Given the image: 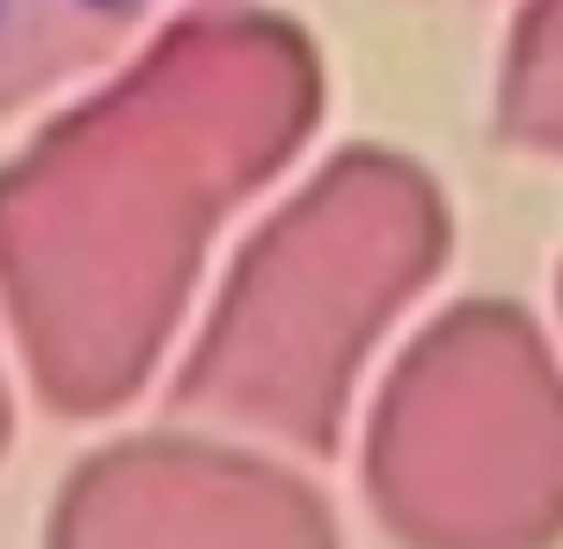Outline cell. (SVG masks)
<instances>
[{"instance_id":"cell-1","label":"cell","mask_w":563,"mask_h":549,"mask_svg":"<svg viewBox=\"0 0 563 549\" xmlns=\"http://www.w3.org/2000/svg\"><path fill=\"white\" fill-rule=\"evenodd\" d=\"M154 0H0V110L110 59Z\"/></svg>"}]
</instances>
